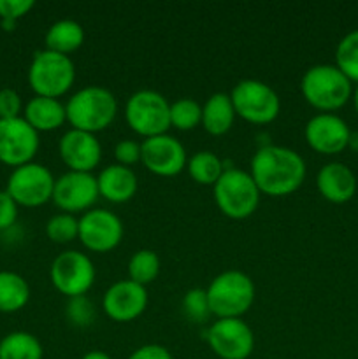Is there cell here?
I'll return each mask as SVG.
<instances>
[{"instance_id": "obj_1", "label": "cell", "mask_w": 358, "mask_h": 359, "mask_svg": "<svg viewBox=\"0 0 358 359\" xmlns=\"http://www.w3.org/2000/svg\"><path fill=\"white\" fill-rule=\"evenodd\" d=\"M305 168L304 158L297 151L283 146H263L253 156L249 174L262 195L288 196L302 186Z\"/></svg>"}, {"instance_id": "obj_2", "label": "cell", "mask_w": 358, "mask_h": 359, "mask_svg": "<svg viewBox=\"0 0 358 359\" xmlns=\"http://www.w3.org/2000/svg\"><path fill=\"white\" fill-rule=\"evenodd\" d=\"M65 112L70 128L97 135L116 119L118 100L107 88L84 86L67 100Z\"/></svg>"}, {"instance_id": "obj_3", "label": "cell", "mask_w": 358, "mask_h": 359, "mask_svg": "<svg viewBox=\"0 0 358 359\" xmlns=\"http://www.w3.org/2000/svg\"><path fill=\"white\" fill-rule=\"evenodd\" d=\"M302 97L319 112L333 114L353 97V83L336 65L321 63L307 69L300 81Z\"/></svg>"}, {"instance_id": "obj_4", "label": "cell", "mask_w": 358, "mask_h": 359, "mask_svg": "<svg viewBox=\"0 0 358 359\" xmlns=\"http://www.w3.org/2000/svg\"><path fill=\"white\" fill-rule=\"evenodd\" d=\"M211 314L218 319L241 318L255 302V284L241 270H227L211 280L206 290Z\"/></svg>"}, {"instance_id": "obj_5", "label": "cell", "mask_w": 358, "mask_h": 359, "mask_svg": "<svg viewBox=\"0 0 358 359\" xmlns=\"http://www.w3.org/2000/svg\"><path fill=\"white\" fill-rule=\"evenodd\" d=\"M214 202L218 209L230 219H246L260 203V189L251 174L242 168H225L221 177L213 186Z\"/></svg>"}, {"instance_id": "obj_6", "label": "cell", "mask_w": 358, "mask_h": 359, "mask_svg": "<svg viewBox=\"0 0 358 359\" xmlns=\"http://www.w3.org/2000/svg\"><path fill=\"white\" fill-rule=\"evenodd\" d=\"M76 81V67L70 56L49 49L37 51L28 69V84L35 97L56 98L70 91Z\"/></svg>"}, {"instance_id": "obj_7", "label": "cell", "mask_w": 358, "mask_h": 359, "mask_svg": "<svg viewBox=\"0 0 358 359\" xmlns=\"http://www.w3.org/2000/svg\"><path fill=\"white\" fill-rule=\"evenodd\" d=\"M126 125L144 139L164 135L171 128V104L154 90H139L126 100Z\"/></svg>"}, {"instance_id": "obj_8", "label": "cell", "mask_w": 358, "mask_h": 359, "mask_svg": "<svg viewBox=\"0 0 358 359\" xmlns=\"http://www.w3.org/2000/svg\"><path fill=\"white\" fill-rule=\"evenodd\" d=\"M235 114L251 125H269L279 116L281 100L272 86L258 79H242L230 93Z\"/></svg>"}, {"instance_id": "obj_9", "label": "cell", "mask_w": 358, "mask_h": 359, "mask_svg": "<svg viewBox=\"0 0 358 359\" xmlns=\"http://www.w3.org/2000/svg\"><path fill=\"white\" fill-rule=\"evenodd\" d=\"M53 174L41 163H27L11 172L7 179L6 191L21 207H41L53 198L55 189Z\"/></svg>"}, {"instance_id": "obj_10", "label": "cell", "mask_w": 358, "mask_h": 359, "mask_svg": "<svg viewBox=\"0 0 358 359\" xmlns=\"http://www.w3.org/2000/svg\"><path fill=\"white\" fill-rule=\"evenodd\" d=\"M95 266L84 252L65 251L60 252L51 263L49 277L58 293L63 297H84L95 283Z\"/></svg>"}, {"instance_id": "obj_11", "label": "cell", "mask_w": 358, "mask_h": 359, "mask_svg": "<svg viewBox=\"0 0 358 359\" xmlns=\"http://www.w3.org/2000/svg\"><path fill=\"white\" fill-rule=\"evenodd\" d=\"M206 339L218 359H248L255 349L253 330L241 318L216 319Z\"/></svg>"}, {"instance_id": "obj_12", "label": "cell", "mask_w": 358, "mask_h": 359, "mask_svg": "<svg viewBox=\"0 0 358 359\" xmlns=\"http://www.w3.org/2000/svg\"><path fill=\"white\" fill-rule=\"evenodd\" d=\"M39 151V133L21 118L0 119V163L23 167L32 163Z\"/></svg>"}, {"instance_id": "obj_13", "label": "cell", "mask_w": 358, "mask_h": 359, "mask_svg": "<svg viewBox=\"0 0 358 359\" xmlns=\"http://www.w3.org/2000/svg\"><path fill=\"white\" fill-rule=\"evenodd\" d=\"M81 244L91 252L112 251L123 238V223L114 212L105 209H91L79 217Z\"/></svg>"}, {"instance_id": "obj_14", "label": "cell", "mask_w": 358, "mask_h": 359, "mask_svg": "<svg viewBox=\"0 0 358 359\" xmlns=\"http://www.w3.org/2000/svg\"><path fill=\"white\" fill-rule=\"evenodd\" d=\"M140 163L158 177H174L185 170L188 156L175 137L164 133L140 142Z\"/></svg>"}, {"instance_id": "obj_15", "label": "cell", "mask_w": 358, "mask_h": 359, "mask_svg": "<svg viewBox=\"0 0 358 359\" xmlns=\"http://www.w3.org/2000/svg\"><path fill=\"white\" fill-rule=\"evenodd\" d=\"M97 177L84 172H67L55 181L53 202L62 212L79 214L88 212L98 198Z\"/></svg>"}, {"instance_id": "obj_16", "label": "cell", "mask_w": 358, "mask_h": 359, "mask_svg": "<svg viewBox=\"0 0 358 359\" xmlns=\"http://www.w3.org/2000/svg\"><path fill=\"white\" fill-rule=\"evenodd\" d=\"M351 130L347 123L337 114L319 112L312 116L304 130L305 142L312 151L319 154H339L347 149Z\"/></svg>"}, {"instance_id": "obj_17", "label": "cell", "mask_w": 358, "mask_h": 359, "mask_svg": "<svg viewBox=\"0 0 358 359\" xmlns=\"http://www.w3.org/2000/svg\"><path fill=\"white\" fill-rule=\"evenodd\" d=\"M147 291L133 280H118L104 293L102 311L116 323H130L139 318L147 307Z\"/></svg>"}, {"instance_id": "obj_18", "label": "cell", "mask_w": 358, "mask_h": 359, "mask_svg": "<svg viewBox=\"0 0 358 359\" xmlns=\"http://www.w3.org/2000/svg\"><path fill=\"white\" fill-rule=\"evenodd\" d=\"M58 153L70 172L91 174L102 160V146L97 135L74 128L67 130L62 135Z\"/></svg>"}, {"instance_id": "obj_19", "label": "cell", "mask_w": 358, "mask_h": 359, "mask_svg": "<svg viewBox=\"0 0 358 359\" xmlns=\"http://www.w3.org/2000/svg\"><path fill=\"white\" fill-rule=\"evenodd\" d=\"M316 188L319 195L330 203H346L357 193V177L347 165L332 161L319 168L316 175Z\"/></svg>"}, {"instance_id": "obj_20", "label": "cell", "mask_w": 358, "mask_h": 359, "mask_svg": "<svg viewBox=\"0 0 358 359\" xmlns=\"http://www.w3.org/2000/svg\"><path fill=\"white\" fill-rule=\"evenodd\" d=\"M98 195L111 203H125L135 196L139 181L130 167L112 163L105 167L97 177Z\"/></svg>"}, {"instance_id": "obj_21", "label": "cell", "mask_w": 358, "mask_h": 359, "mask_svg": "<svg viewBox=\"0 0 358 359\" xmlns=\"http://www.w3.org/2000/svg\"><path fill=\"white\" fill-rule=\"evenodd\" d=\"M23 119L37 133L53 132V130H58L60 126L65 125V105L56 98L34 97L25 105Z\"/></svg>"}, {"instance_id": "obj_22", "label": "cell", "mask_w": 358, "mask_h": 359, "mask_svg": "<svg viewBox=\"0 0 358 359\" xmlns=\"http://www.w3.org/2000/svg\"><path fill=\"white\" fill-rule=\"evenodd\" d=\"M235 109L230 95L213 93L202 105V126L209 135L221 137L234 126Z\"/></svg>"}, {"instance_id": "obj_23", "label": "cell", "mask_w": 358, "mask_h": 359, "mask_svg": "<svg viewBox=\"0 0 358 359\" xmlns=\"http://www.w3.org/2000/svg\"><path fill=\"white\" fill-rule=\"evenodd\" d=\"M46 49L53 53L69 56L70 53L77 51L84 42V30L77 21L60 20L53 23L46 32Z\"/></svg>"}, {"instance_id": "obj_24", "label": "cell", "mask_w": 358, "mask_h": 359, "mask_svg": "<svg viewBox=\"0 0 358 359\" xmlns=\"http://www.w3.org/2000/svg\"><path fill=\"white\" fill-rule=\"evenodd\" d=\"M30 300V286L16 272L0 270V312L13 314L27 307Z\"/></svg>"}, {"instance_id": "obj_25", "label": "cell", "mask_w": 358, "mask_h": 359, "mask_svg": "<svg viewBox=\"0 0 358 359\" xmlns=\"http://www.w3.org/2000/svg\"><path fill=\"white\" fill-rule=\"evenodd\" d=\"M41 342L28 332H13L0 340V359H42Z\"/></svg>"}, {"instance_id": "obj_26", "label": "cell", "mask_w": 358, "mask_h": 359, "mask_svg": "<svg viewBox=\"0 0 358 359\" xmlns=\"http://www.w3.org/2000/svg\"><path fill=\"white\" fill-rule=\"evenodd\" d=\"M190 177L202 186H214L225 172L223 161L213 151H199L186 163Z\"/></svg>"}, {"instance_id": "obj_27", "label": "cell", "mask_w": 358, "mask_h": 359, "mask_svg": "<svg viewBox=\"0 0 358 359\" xmlns=\"http://www.w3.org/2000/svg\"><path fill=\"white\" fill-rule=\"evenodd\" d=\"M160 273V256L151 249L133 252L128 262V279L146 287Z\"/></svg>"}, {"instance_id": "obj_28", "label": "cell", "mask_w": 358, "mask_h": 359, "mask_svg": "<svg viewBox=\"0 0 358 359\" xmlns=\"http://www.w3.org/2000/svg\"><path fill=\"white\" fill-rule=\"evenodd\" d=\"M336 67L358 84V28L344 35L336 48Z\"/></svg>"}, {"instance_id": "obj_29", "label": "cell", "mask_w": 358, "mask_h": 359, "mask_svg": "<svg viewBox=\"0 0 358 359\" xmlns=\"http://www.w3.org/2000/svg\"><path fill=\"white\" fill-rule=\"evenodd\" d=\"M202 125V107L193 98H179L171 104V128L190 132Z\"/></svg>"}, {"instance_id": "obj_30", "label": "cell", "mask_w": 358, "mask_h": 359, "mask_svg": "<svg viewBox=\"0 0 358 359\" xmlns=\"http://www.w3.org/2000/svg\"><path fill=\"white\" fill-rule=\"evenodd\" d=\"M46 235L55 244H69L79 235V219L67 212L55 214L46 223Z\"/></svg>"}, {"instance_id": "obj_31", "label": "cell", "mask_w": 358, "mask_h": 359, "mask_svg": "<svg viewBox=\"0 0 358 359\" xmlns=\"http://www.w3.org/2000/svg\"><path fill=\"white\" fill-rule=\"evenodd\" d=\"M183 312L192 323H197V325L206 323L209 316H213L209 304H207L206 290H200V287L190 290L183 298Z\"/></svg>"}, {"instance_id": "obj_32", "label": "cell", "mask_w": 358, "mask_h": 359, "mask_svg": "<svg viewBox=\"0 0 358 359\" xmlns=\"http://www.w3.org/2000/svg\"><path fill=\"white\" fill-rule=\"evenodd\" d=\"M65 316L74 326H90L95 319V305L91 304L90 298L84 294V297H74L69 298L65 307Z\"/></svg>"}, {"instance_id": "obj_33", "label": "cell", "mask_w": 358, "mask_h": 359, "mask_svg": "<svg viewBox=\"0 0 358 359\" xmlns=\"http://www.w3.org/2000/svg\"><path fill=\"white\" fill-rule=\"evenodd\" d=\"M21 111H23V102L20 93L11 88L0 90V119L21 118Z\"/></svg>"}, {"instance_id": "obj_34", "label": "cell", "mask_w": 358, "mask_h": 359, "mask_svg": "<svg viewBox=\"0 0 358 359\" xmlns=\"http://www.w3.org/2000/svg\"><path fill=\"white\" fill-rule=\"evenodd\" d=\"M116 163L123 167H132V165L140 163V144L135 140H119L114 146Z\"/></svg>"}, {"instance_id": "obj_35", "label": "cell", "mask_w": 358, "mask_h": 359, "mask_svg": "<svg viewBox=\"0 0 358 359\" xmlns=\"http://www.w3.org/2000/svg\"><path fill=\"white\" fill-rule=\"evenodd\" d=\"M34 0H0V20L18 21L34 9Z\"/></svg>"}, {"instance_id": "obj_36", "label": "cell", "mask_w": 358, "mask_h": 359, "mask_svg": "<svg viewBox=\"0 0 358 359\" xmlns=\"http://www.w3.org/2000/svg\"><path fill=\"white\" fill-rule=\"evenodd\" d=\"M18 203L14 202L13 196L4 189L0 191V231L9 230L18 219Z\"/></svg>"}, {"instance_id": "obj_37", "label": "cell", "mask_w": 358, "mask_h": 359, "mask_svg": "<svg viewBox=\"0 0 358 359\" xmlns=\"http://www.w3.org/2000/svg\"><path fill=\"white\" fill-rule=\"evenodd\" d=\"M128 359H172L171 351L160 344H146L133 351Z\"/></svg>"}, {"instance_id": "obj_38", "label": "cell", "mask_w": 358, "mask_h": 359, "mask_svg": "<svg viewBox=\"0 0 358 359\" xmlns=\"http://www.w3.org/2000/svg\"><path fill=\"white\" fill-rule=\"evenodd\" d=\"M81 359H112L109 356L107 353H104V351H90V353L84 354Z\"/></svg>"}, {"instance_id": "obj_39", "label": "cell", "mask_w": 358, "mask_h": 359, "mask_svg": "<svg viewBox=\"0 0 358 359\" xmlns=\"http://www.w3.org/2000/svg\"><path fill=\"white\" fill-rule=\"evenodd\" d=\"M347 147H350L351 151H354V153H358V132H351Z\"/></svg>"}, {"instance_id": "obj_40", "label": "cell", "mask_w": 358, "mask_h": 359, "mask_svg": "<svg viewBox=\"0 0 358 359\" xmlns=\"http://www.w3.org/2000/svg\"><path fill=\"white\" fill-rule=\"evenodd\" d=\"M16 23L18 21H11V20H0V25H2V28L6 32H13L14 28H16Z\"/></svg>"}, {"instance_id": "obj_41", "label": "cell", "mask_w": 358, "mask_h": 359, "mask_svg": "<svg viewBox=\"0 0 358 359\" xmlns=\"http://www.w3.org/2000/svg\"><path fill=\"white\" fill-rule=\"evenodd\" d=\"M353 105H354V112H357V116H358V84H357V88H354L353 90Z\"/></svg>"}]
</instances>
